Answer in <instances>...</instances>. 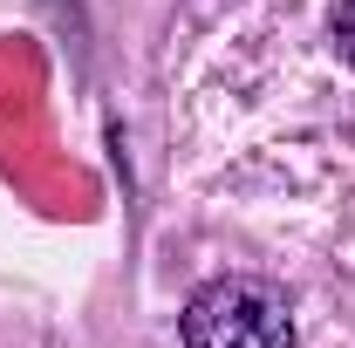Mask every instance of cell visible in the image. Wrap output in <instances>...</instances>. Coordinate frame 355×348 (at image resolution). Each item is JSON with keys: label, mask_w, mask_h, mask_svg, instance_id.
I'll use <instances>...</instances> for the list:
<instances>
[{"label": "cell", "mask_w": 355, "mask_h": 348, "mask_svg": "<svg viewBox=\"0 0 355 348\" xmlns=\"http://www.w3.org/2000/svg\"><path fill=\"white\" fill-rule=\"evenodd\" d=\"M184 348H294V307L260 273H225L191 294Z\"/></svg>", "instance_id": "obj_1"}, {"label": "cell", "mask_w": 355, "mask_h": 348, "mask_svg": "<svg viewBox=\"0 0 355 348\" xmlns=\"http://www.w3.org/2000/svg\"><path fill=\"white\" fill-rule=\"evenodd\" d=\"M335 48H342V62L355 69V0H335Z\"/></svg>", "instance_id": "obj_2"}]
</instances>
